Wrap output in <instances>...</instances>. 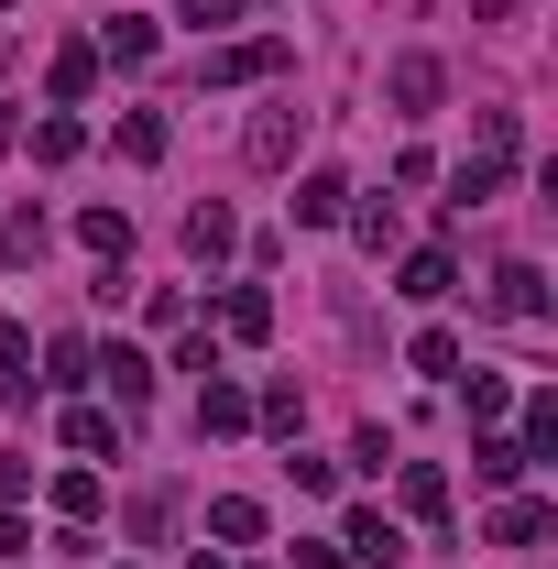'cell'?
<instances>
[{
	"instance_id": "1",
	"label": "cell",
	"mask_w": 558,
	"mask_h": 569,
	"mask_svg": "<svg viewBox=\"0 0 558 569\" xmlns=\"http://www.w3.org/2000/svg\"><path fill=\"white\" fill-rule=\"evenodd\" d=\"M296 142H307V110H296V99H275V110L252 121V142H241V153H252V164L275 176V164H296Z\"/></svg>"
},
{
	"instance_id": "2",
	"label": "cell",
	"mask_w": 558,
	"mask_h": 569,
	"mask_svg": "<svg viewBox=\"0 0 558 569\" xmlns=\"http://www.w3.org/2000/svg\"><path fill=\"white\" fill-rule=\"evenodd\" d=\"M340 548H350V559H361V569H395V559H406V526L361 503V515H350V526H340Z\"/></svg>"
},
{
	"instance_id": "3",
	"label": "cell",
	"mask_w": 558,
	"mask_h": 569,
	"mask_svg": "<svg viewBox=\"0 0 558 569\" xmlns=\"http://www.w3.org/2000/svg\"><path fill=\"white\" fill-rule=\"evenodd\" d=\"M275 67H285L275 33H263V44H219V56H209V88H252V77H275Z\"/></svg>"
},
{
	"instance_id": "4",
	"label": "cell",
	"mask_w": 558,
	"mask_h": 569,
	"mask_svg": "<svg viewBox=\"0 0 558 569\" xmlns=\"http://www.w3.org/2000/svg\"><path fill=\"white\" fill-rule=\"evenodd\" d=\"M383 99L395 110H438V56H395L383 67Z\"/></svg>"
},
{
	"instance_id": "5",
	"label": "cell",
	"mask_w": 558,
	"mask_h": 569,
	"mask_svg": "<svg viewBox=\"0 0 558 569\" xmlns=\"http://www.w3.org/2000/svg\"><path fill=\"white\" fill-rule=\"evenodd\" d=\"M492 307H504V318H548V274H537V263H504V274H492Z\"/></svg>"
},
{
	"instance_id": "6",
	"label": "cell",
	"mask_w": 558,
	"mask_h": 569,
	"mask_svg": "<svg viewBox=\"0 0 558 569\" xmlns=\"http://www.w3.org/2000/svg\"><path fill=\"white\" fill-rule=\"evenodd\" d=\"M219 329H230V340H263V329H275V296H263V284H230V296H219Z\"/></svg>"
},
{
	"instance_id": "7",
	"label": "cell",
	"mask_w": 558,
	"mask_h": 569,
	"mask_svg": "<svg viewBox=\"0 0 558 569\" xmlns=\"http://www.w3.org/2000/svg\"><path fill=\"white\" fill-rule=\"evenodd\" d=\"M198 427H209V438L252 427V406H241V383H230V372H209V383H198Z\"/></svg>"
},
{
	"instance_id": "8",
	"label": "cell",
	"mask_w": 558,
	"mask_h": 569,
	"mask_svg": "<svg viewBox=\"0 0 558 569\" xmlns=\"http://www.w3.org/2000/svg\"><path fill=\"white\" fill-rule=\"evenodd\" d=\"M492 537H504V548H537V537H548V503H537V493L492 503Z\"/></svg>"
},
{
	"instance_id": "9",
	"label": "cell",
	"mask_w": 558,
	"mask_h": 569,
	"mask_svg": "<svg viewBox=\"0 0 558 569\" xmlns=\"http://www.w3.org/2000/svg\"><path fill=\"white\" fill-rule=\"evenodd\" d=\"M350 209V187L340 176H329V164H318V176H307V187H296V219H307V230H329V219Z\"/></svg>"
},
{
	"instance_id": "10",
	"label": "cell",
	"mask_w": 558,
	"mask_h": 569,
	"mask_svg": "<svg viewBox=\"0 0 558 569\" xmlns=\"http://www.w3.org/2000/svg\"><path fill=\"white\" fill-rule=\"evenodd\" d=\"M209 537L252 548V537H263V503H252V493H219V503H209Z\"/></svg>"
},
{
	"instance_id": "11",
	"label": "cell",
	"mask_w": 558,
	"mask_h": 569,
	"mask_svg": "<svg viewBox=\"0 0 558 569\" xmlns=\"http://www.w3.org/2000/svg\"><path fill=\"white\" fill-rule=\"evenodd\" d=\"M99 372H110L121 406H153V361H142V351H99Z\"/></svg>"
},
{
	"instance_id": "12",
	"label": "cell",
	"mask_w": 558,
	"mask_h": 569,
	"mask_svg": "<svg viewBox=\"0 0 558 569\" xmlns=\"http://www.w3.org/2000/svg\"><path fill=\"white\" fill-rule=\"evenodd\" d=\"M406 515H427V526L449 515V471L438 460H406Z\"/></svg>"
},
{
	"instance_id": "13",
	"label": "cell",
	"mask_w": 558,
	"mask_h": 569,
	"mask_svg": "<svg viewBox=\"0 0 558 569\" xmlns=\"http://www.w3.org/2000/svg\"><path fill=\"white\" fill-rule=\"evenodd\" d=\"M230 241H241V230H230V209H187V252H198V263H219V252H230Z\"/></svg>"
},
{
	"instance_id": "14",
	"label": "cell",
	"mask_w": 558,
	"mask_h": 569,
	"mask_svg": "<svg viewBox=\"0 0 558 569\" xmlns=\"http://www.w3.org/2000/svg\"><path fill=\"white\" fill-rule=\"evenodd\" d=\"M449 284H460V263H449V252H417V263H406V284H395V296H417V307H438Z\"/></svg>"
},
{
	"instance_id": "15",
	"label": "cell",
	"mask_w": 558,
	"mask_h": 569,
	"mask_svg": "<svg viewBox=\"0 0 558 569\" xmlns=\"http://www.w3.org/2000/svg\"><path fill=\"white\" fill-rule=\"evenodd\" d=\"M471 471H482L492 493H515V482H526V449H515V438H482V449H471Z\"/></svg>"
},
{
	"instance_id": "16",
	"label": "cell",
	"mask_w": 558,
	"mask_h": 569,
	"mask_svg": "<svg viewBox=\"0 0 558 569\" xmlns=\"http://www.w3.org/2000/svg\"><path fill=\"white\" fill-rule=\"evenodd\" d=\"M67 449H88V460H110V449H121V427L99 417V406H67Z\"/></svg>"
},
{
	"instance_id": "17",
	"label": "cell",
	"mask_w": 558,
	"mask_h": 569,
	"mask_svg": "<svg viewBox=\"0 0 558 569\" xmlns=\"http://www.w3.org/2000/svg\"><path fill=\"white\" fill-rule=\"evenodd\" d=\"M99 56H110V67H142V56H153V22H132V11H121V22L99 33Z\"/></svg>"
},
{
	"instance_id": "18",
	"label": "cell",
	"mask_w": 558,
	"mask_h": 569,
	"mask_svg": "<svg viewBox=\"0 0 558 569\" xmlns=\"http://www.w3.org/2000/svg\"><path fill=\"white\" fill-rule=\"evenodd\" d=\"M406 361H417V372H438V383H449V372H460V329H417V351H406Z\"/></svg>"
},
{
	"instance_id": "19",
	"label": "cell",
	"mask_w": 558,
	"mask_h": 569,
	"mask_svg": "<svg viewBox=\"0 0 558 569\" xmlns=\"http://www.w3.org/2000/svg\"><path fill=\"white\" fill-rule=\"evenodd\" d=\"M88 77H99V56H88V44H67V56H56V110H77V99H88Z\"/></svg>"
},
{
	"instance_id": "20",
	"label": "cell",
	"mask_w": 558,
	"mask_h": 569,
	"mask_svg": "<svg viewBox=\"0 0 558 569\" xmlns=\"http://www.w3.org/2000/svg\"><path fill=\"white\" fill-rule=\"evenodd\" d=\"M77 241H88V252H132V219H121V209H88V219H77Z\"/></svg>"
},
{
	"instance_id": "21",
	"label": "cell",
	"mask_w": 558,
	"mask_h": 569,
	"mask_svg": "<svg viewBox=\"0 0 558 569\" xmlns=\"http://www.w3.org/2000/svg\"><path fill=\"white\" fill-rule=\"evenodd\" d=\"M77 142H88V132H77L67 110H56V121H33V153H44V164H77Z\"/></svg>"
},
{
	"instance_id": "22",
	"label": "cell",
	"mask_w": 558,
	"mask_h": 569,
	"mask_svg": "<svg viewBox=\"0 0 558 569\" xmlns=\"http://www.w3.org/2000/svg\"><path fill=\"white\" fill-rule=\"evenodd\" d=\"M121 153H132V164H153V153H165V121H153V110H132V121H121Z\"/></svg>"
},
{
	"instance_id": "23",
	"label": "cell",
	"mask_w": 558,
	"mask_h": 569,
	"mask_svg": "<svg viewBox=\"0 0 558 569\" xmlns=\"http://www.w3.org/2000/svg\"><path fill=\"white\" fill-rule=\"evenodd\" d=\"M252 417L275 427V438H296V417H307V406H296V383H275V395H263V406H252Z\"/></svg>"
},
{
	"instance_id": "24",
	"label": "cell",
	"mask_w": 558,
	"mask_h": 569,
	"mask_svg": "<svg viewBox=\"0 0 558 569\" xmlns=\"http://www.w3.org/2000/svg\"><path fill=\"white\" fill-rule=\"evenodd\" d=\"M56 515H99V482L88 471H56Z\"/></svg>"
},
{
	"instance_id": "25",
	"label": "cell",
	"mask_w": 558,
	"mask_h": 569,
	"mask_svg": "<svg viewBox=\"0 0 558 569\" xmlns=\"http://www.w3.org/2000/svg\"><path fill=\"white\" fill-rule=\"evenodd\" d=\"M22 361H33V329H22V318H0V372H11V383H22Z\"/></svg>"
},
{
	"instance_id": "26",
	"label": "cell",
	"mask_w": 558,
	"mask_h": 569,
	"mask_svg": "<svg viewBox=\"0 0 558 569\" xmlns=\"http://www.w3.org/2000/svg\"><path fill=\"white\" fill-rule=\"evenodd\" d=\"M219 22H241V0H187V33H219Z\"/></svg>"
},
{
	"instance_id": "27",
	"label": "cell",
	"mask_w": 558,
	"mask_h": 569,
	"mask_svg": "<svg viewBox=\"0 0 558 569\" xmlns=\"http://www.w3.org/2000/svg\"><path fill=\"white\" fill-rule=\"evenodd\" d=\"M296 569H350V548H340V537H307V548H296Z\"/></svg>"
},
{
	"instance_id": "28",
	"label": "cell",
	"mask_w": 558,
	"mask_h": 569,
	"mask_svg": "<svg viewBox=\"0 0 558 569\" xmlns=\"http://www.w3.org/2000/svg\"><path fill=\"white\" fill-rule=\"evenodd\" d=\"M33 493V460H0V503H22Z\"/></svg>"
},
{
	"instance_id": "29",
	"label": "cell",
	"mask_w": 558,
	"mask_h": 569,
	"mask_svg": "<svg viewBox=\"0 0 558 569\" xmlns=\"http://www.w3.org/2000/svg\"><path fill=\"white\" fill-rule=\"evenodd\" d=\"M22 548H33V526H22V515H0V559H22Z\"/></svg>"
}]
</instances>
